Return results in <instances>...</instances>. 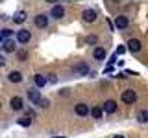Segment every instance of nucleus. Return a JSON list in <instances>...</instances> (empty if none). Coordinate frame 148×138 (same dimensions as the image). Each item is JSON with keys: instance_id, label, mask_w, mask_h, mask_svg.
Listing matches in <instances>:
<instances>
[{"instance_id": "obj_1", "label": "nucleus", "mask_w": 148, "mask_h": 138, "mask_svg": "<svg viewBox=\"0 0 148 138\" xmlns=\"http://www.w3.org/2000/svg\"><path fill=\"white\" fill-rule=\"evenodd\" d=\"M120 98H122L124 103H135L137 101V94H135V90H132V89H128V90H122V94H120Z\"/></svg>"}, {"instance_id": "obj_2", "label": "nucleus", "mask_w": 148, "mask_h": 138, "mask_svg": "<svg viewBox=\"0 0 148 138\" xmlns=\"http://www.w3.org/2000/svg\"><path fill=\"white\" fill-rule=\"evenodd\" d=\"M74 112H76L78 116L85 118L87 114L91 112V109H89V105H87V103H76V105H74Z\"/></svg>"}, {"instance_id": "obj_3", "label": "nucleus", "mask_w": 148, "mask_h": 138, "mask_svg": "<svg viewBox=\"0 0 148 138\" xmlns=\"http://www.w3.org/2000/svg\"><path fill=\"white\" fill-rule=\"evenodd\" d=\"M28 98H30L32 103L39 105V103H41V99H43V96H41V92L37 90V89H30V90H28Z\"/></svg>"}, {"instance_id": "obj_4", "label": "nucleus", "mask_w": 148, "mask_h": 138, "mask_svg": "<svg viewBox=\"0 0 148 138\" xmlns=\"http://www.w3.org/2000/svg\"><path fill=\"white\" fill-rule=\"evenodd\" d=\"M96 17H98V13H96L95 9H85V11L82 13V18H83L85 22H95Z\"/></svg>"}, {"instance_id": "obj_5", "label": "nucleus", "mask_w": 148, "mask_h": 138, "mask_svg": "<svg viewBox=\"0 0 148 138\" xmlns=\"http://www.w3.org/2000/svg\"><path fill=\"white\" fill-rule=\"evenodd\" d=\"M32 39V33H30V30H18L17 31V41L18 43H28V41Z\"/></svg>"}, {"instance_id": "obj_6", "label": "nucleus", "mask_w": 148, "mask_h": 138, "mask_svg": "<svg viewBox=\"0 0 148 138\" xmlns=\"http://www.w3.org/2000/svg\"><path fill=\"white\" fill-rule=\"evenodd\" d=\"M34 24L37 28H46V26H48V17L43 15V13H39V15L34 18Z\"/></svg>"}, {"instance_id": "obj_7", "label": "nucleus", "mask_w": 148, "mask_h": 138, "mask_svg": "<svg viewBox=\"0 0 148 138\" xmlns=\"http://www.w3.org/2000/svg\"><path fill=\"white\" fill-rule=\"evenodd\" d=\"M128 24H130V20H128V17H124V15H119L115 18V26H117L119 30H126Z\"/></svg>"}, {"instance_id": "obj_8", "label": "nucleus", "mask_w": 148, "mask_h": 138, "mask_svg": "<svg viewBox=\"0 0 148 138\" xmlns=\"http://www.w3.org/2000/svg\"><path fill=\"white\" fill-rule=\"evenodd\" d=\"M63 15H65V7L63 6H52V9H50V17L63 18Z\"/></svg>"}, {"instance_id": "obj_9", "label": "nucleus", "mask_w": 148, "mask_h": 138, "mask_svg": "<svg viewBox=\"0 0 148 138\" xmlns=\"http://www.w3.org/2000/svg\"><path fill=\"white\" fill-rule=\"evenodd\" d=\"M102 109H104V112L113 114L115 110H117V101H115V99H108V101L104 103V107H102Z\"/></svg>"}, {"instance_id": "obj_10", "label": "nucleus", "mask_w": 148, "mask_h": 138, "mask_svg": "<svg viewBox=\"0 0 148 138\" xmlns=\"http://www.w3.org/2000/svg\"><path fill=\"white\" fill-rule=\"evenodd\" d=\"M9 103H11V109H13V110H21L22 107H24V103H22V98H21V96H13Z\"/></svg>"}, {"instance_id": "obj_11", "label": "nucleus", "mask_w": 148, "mask_h": 138, "mask_svg": "<svg viewBox=\"0 0 148 138\" xmlns=\"http://www.w3.org/2000/svg\"><path fill=\"white\" fill-rule=\"evenodd\" d=\"M128 50L130 52H139V50H141V41L139 39H130L128 41Z\"/></svg>"}, {"instance_id": "obj_12", "label": "nucleus", "mask_w": 148, "mask_h": 138, "mask_svg": "<svg viewBox=\"0 0 148 138\" xmlns=\"http://www.w3.org/2000/svg\"><path fill=\"white\" fill-rule=\"evenodd\" d=\"M8 79L11 81V83H21V81H22V74L18 72V70H13V72H9Z\"/></svg>"}, {"instance_id": "obj_13", "label": "nucleus", "mask_w": 148, "mask_h": 138, "mask_svg": "<svg viewBox=\"0 0 148 138\" xmlns=\"http://www.w3.org/2000/svg\"><path fill=\"white\" fill-rule=\"evenodd\" d=\"M2 48H4V52H15V41L6 39L2 43Z\"/></svg>"}, {"instance_id": "obj_14", "label": "nucleus", "mask_w": 148, "mask_h": 138, "mask_svg": "<svg viewBox=\"0 0 148 138\" xmlns=\"http://www.w3.org/2000/svg\"><path fill=\"white\" fill-rule=\"evenodd\" d=\"M92 57L98 59V61H100V59H104V57H106V50L102 48V46H96V48L92 50Z\"/></svg>"}, {"instance_id": "obj_15", "label": "nucleus", "mask_w": 148, "mask_h": 138, "mask_svg": "<svg viewBox=\"0 0 148 138\" xmlns=\"http://www.w3.org/2000/svg\"><path fill=\"white\" fill-rule=\"evenodd\" d=\"M89 114H91V116L95 118V120H100V118H102V114H104V109L96 105V107H92V109H91V112H89Z\"/></svg>"}, {"instance_id": "obj_16", "label": "nucleus", "mask_w": 148, "mask_h": 138, "mask_svg": "<svg viewBox=\"0 0 148 138\" xmlns=\"http://www.w3.org/2000/svg\"><path fill=\"white\" fill-rule=\"evenodd\" d=\"M24 20H26V13L24 11H17L15 15H13V22H15V24H22Z\"/></svg>"}, {"instance_id": "obj_17", "label": "nucleus", "mask_w": 148, "mask_h": 138, "mask_svg": "<svg viewBox=\"0 0 148 138\" xmlns=\"http://www.w3.org/2000/svg\"><path fill=\"white\" fill-rule=\"evenodd\" d=\"M34 83H35V87H45L46 85V77L45 76H41V74H37V76H34Z\"/></svg>"}, {"instance_id": "obj_18", "label": "nucleus", "mask_w": 148, "mask_h": 138, "mask_svg": "<svg viewBox=\"0 0 148 138\" xmlns=\"http://www.w3.org/2000/svg\"><path fill=\"white\" fill-rule=\"evenodd\" d=\"M137 120H139L141 123H146V122H148V110H146V109L139 110V112H137Z\"/></svg>"}, {"instance_id": "obj_19", "label": "nucleus", "mask_w": 148, "mask_h": 138, "mask_svg": "<svg viewBox=\"0 0 148 138\" xmlns=\"http://www.w3.org/2000/svg\"><path fill=\"white\" fill-rule=\"evenodd\" d=\"M74 72H76V74H80V76H83V74H87V72H89V66H87L85 63H82V64H78V66L74 68Z\"/></svg>"}, {"instance_id": "obj_20", "label": "nucleus", "mask_w": 148, "mask_h": 138, "mask_svg": "<svg viewBox=\"0 0 148 138\" xmlns=\"http://www.w3.org/2000/svg\"><path fill=\"white\" fill-rule=\"evenodd\" d=\"M18 123H21L22 127H28V125H30V123H32V120L28 118V116H24V118H18Z\"/></svg>"}, {"instance_id": "obj_21", "label": "nucleus", "mask_w": 148, "mask_h": 138, "mask_svg": "<svg viewBox=\"0 0 148 138\" xmlns=\"http://www.w3.org/2000/svg\"><path fill=\"white\" fill-rule=\"evenodd\" d=\"M17 57L21 59V61H24V59L28 57V52H26V50H18V52H17Z\"/></svg>"}, {"instance_id": "obj_22", "label": "nucleus", "mask_w": 148, "mask_h": 138, "mask_svg": "<svg viewBox=\"0 0 148 138\" xmlns=\"http://www.w3.org/2000/svg\"><path fill=\"white\" fill-rule=\"evenodd\" d=\"M0 33H2V37H11V33H13V31H11V30H2Z\"/></svg>"}, {"instance_id": "obj_23", "label": "nucleus", "mask_w": 148, "mask_h": 138, "mask_svg": "<svg viewBox=\"0 0 148 138\" xmlns=\"http://www.w3.org/2000/svg\"><path fill=\"white\" fill-rule=\"evenodd\" d=\"M87 43L95 44V43H96V37H95V35H89V37H87Z\"/></svg>"}, {"instance_id": "obj_24", "label": "nucleus", "mask_w": 148, "mask_h": 138, "mask_svg": "<svg viewBox=\"0 0 148 138\" xmlns=\"http://www.w3.org/2000/svg\"><path fill=\"white\" fill-rule=\"evenodd\" d=\"M39 105H41L43 109H46V107H48V99H45V98H43V99H41V103H39Z\"/></svg>"}, {"instance_id": "obj_25", "label": "nucleus", "mask_w": 148, "mask_h": 138, "mask_svg": "<svg viewBox=\"0 0 148 138\" xmlns=\"http://www.w3.org/2000/svg\"><path fill=\"white\" fill-rule=\"evenodd\" d=\"M48 81H50V83H56V81H58V77H56V74H50Z\"/></svg>"}, {"instance_id": "obj_26", "label": "nucleus", "mask_w": 148, "mask_h": 138, "mask_svg": "<svg viewBox=\"0 0 148 138\" xmlns=\"http://www.w3.org/2000/svg\"><path fill=\"white\" fill-rule=\"evenodd\" d=\"M124 52H126V46H119L117 48V53H124Z\"/></svg>"}, {"instance_id": "obj_27", "label": "nucleus", "mask_w": 148, "mask_h": 138, "mask_svg": "<svg viewBox=\"0 0 148 138\" xmlns=\"http://www.w3.org/2000/svg\"><path fill=\"white\" fill-rule=\"evenodd\" d=\"M4 64H6V59H4V55L0 53V66H4Z\"/></svg>"}, {"instance_id": "obj_28", "label": "nucleus", "mask_w": 148, "mask_h": 138, "mask_svg": "<svg viewBox=\"0 0 148 138\" xmlns=\"http://www.w3.org/2000/svg\"><path fill=\"white\" fill-rule=\"evenodd\" d=\"M113 138H124V136H122V135H115Z\"/></svg>"}, {"instance_id": "obj_29", "label": "nucleus", "mask_w": 148, "mask_h": 138, "mask_svg": "<svg viewBox=\"0 0 148 138\" xmlns=\"http://www.w3.org/2000/svg\"><path fill=\"white\" fill-rule=\"evenodd\" d=\"M2 41H4V37H2V33H0V43H2Z\"/></svg>"}]
</instances>
